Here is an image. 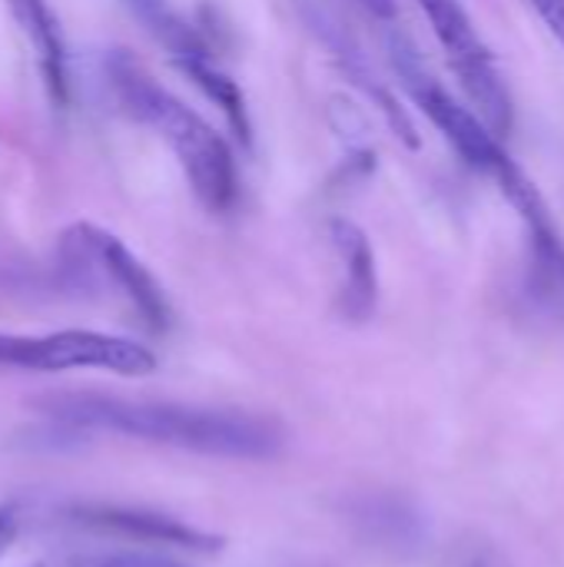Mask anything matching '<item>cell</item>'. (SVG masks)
Listing matches in <instances>:
<instances>
[{
	"mask_svg": "<svg viewBox=\"0 0 564 567\" xmlns=\"http://www.w3.org/2000/svg\"><path fill=\"white\" fill-rule=\"evenodd\" d=\"M435 40L445 50V60L452 73L459 76L462 90L469 93L475 113L489 123L492 133L509 136L515 123V106L509 83L499 73V63L489 50V43L479 37L472 17L459 0H419Z\"/></svg>",
	"mask_w": 564,
	"mask_h": 567,
	"instance_id": "6",
	"label": "cell"
},
{
	"mask_svg": "<svg viewBox=\"0 0 564 567\" xmlns=\"http://www.w3.org/2000/svg\"><path fill=\"white\" fill-rule=\"evenodd\" d=\"M123 3L170 50L173 63H180L186 56H196V53H209V47L203 43L199 30L180 10H173L170 0H123Z\"/></svg>",
	"mask_w": 564,
	"mask_h": 567,
	"instance_id": "12",
	"label": "cell"
},
{
	"mask_svg": "<svg viewBox=\"0 0 564 567\" xmlns=\"http://www.w3.org/2000/svg\"><path fill=\"white\" fill-rule=\"evenodd\" d=\"M37 412L47 422L76 429L80 435L110 432L206 458L269 462L286 449V429L273 415L246 409L123 399L103 392H53L37 399Z\"/></svg>",
	"mask_w": 564,
	"mask_h": 567,
	"instance_id": "1",
	"label": "cell"
},
{
	"mask_svg": "<svg viewBox=\"0 0 564 567\" xmlns=\"http://www.w3.org/2000/svg\"><path fill=\"white\" fill-rule=\"evenodd\" d=\"M63 567H193L163 551H80L70 555Z\"/></svg>",
	"mask_w": 564,
	"mask_h": 567,
	"instance_id": "13",
	"label": "cell"
},
{
	"mask_svg": "<svg viewBox=\"0 0 564 567\" xmlns=\"http://www.w3.org/2000/svg\"><path fill=\"white\" fill-rule=\"evenodd\" d=\"M60 276L76 292L113 289L150 332H166L173 326V306L156 282V276L106 229L93 223H73L57 246Z\"/></svg>",
	"mask_w": 564,
	"mask_h": 567,
	"instance_id": "4",
	"label": "cell"
},
{
	"mask_svg": "<svg viewBox=\"0 0 564 567\" xmlns=\"http://www.w3.org/2000/svg\"><path fill=\"white\" fill-rule=\"evenodd\" d=\"M329 239L342 266L339 282V312L349 322H369L379 306V269L369 236L352 219H332Z\"/></svg>",
	"mask_w": 564,
	"mask_h": 567,
	"instance_id": "8",
	"label": "cell"
},
{
	"mask_svg": "<svg viewBox=\"0 0 564 567\" xmlns=\"http://www.w3.org/2000/svg\"><path fill=\"white\" fill-rule=\"evenodd\" d=\"M392 63H396V73L402 76L409 96L416 100V106H419V110L429 116V123L449 140V146L459 153V159H462L469 169H475V173L495 179L499 189H502L505 199L519 209L522 219H525L529 213H535V209L545 206L542 196H539V189L529 183V176H525V173L515 166V159L505 153L502 136L492 133L489 123H485L475 110H469L462 100H455V96H452V93L422 66V60L416 56V50H412L406 40H396V43H392Z\"/></svg>",
	"mask_w": 564,
	"mask_h": 567,
	"instance_id": "3",
	"label": "cell"
},
{
	"mask_svg": "<svg viewBox=\"0 0 564 567\" xmlns=\"http://www.w3.org/2000/svg\"><path fill=\"white\" fill-rule=\"evenodd\" d=\"M3 3L13 13L23 37L37 50V63H40V76H43L50 103L66 106L70 103V63H66L63 30L50 0H3Z\"/></svg>",
	"mask_w": 564,
	"mask_h": 567,
	"instance_id": "9",
	"label": "cell"
},
{
	"mask_svg": "<svg viewBox=\"0 0 564 567\" xmlns=\"http://www.w3.org/2000/svg\"><path fill=\"white\" fill-rule=\"evenodd\" d=\"M66 518L86 532L140 542L150 548H180V551H193V555H216L223 548L219 535H209L180 518H170V515H160L150 508H133V505L86 502V505L66 508Z\"/></svg>",
	"mask_w": 564,
	"mask_h": 567,
	"instance_id": "7",
	"label": "cell"
},
{
	"mask_svg": "<svg viewBox=\"0 0 564 567\" xmlns=\"http://www.w3.org/2000/svg\"><path fill=\"white\" fill-rule=\"evenodd\" d=\"M309 23L319 30V37H326V43L332 47V53H336V60L342 63V70H346V76L382 110V116L389 120V126H392V133L409 146V150H419V133H416V126H412V120H409V113H406V106L392 96V90L389 86H382L379 83V76L369 70V63L362 60V53L352 47V40L346 37V30L339 27V23H329V17L326 13H312L309 17Z\"/></svg>",
	"mask_w": 564,
	"mask_h": 567,
	"instance_id": "10",
	"label": "cell"
},
{
	"mask_svg": "<svg viewBox=\"0 0 564 567\" xmlns=\"http://www.w3.org/2000/svg\"><path fill=\"white\" fill-rule=\"evenodd\" d=\"M529 7L539 13V20L548 27V33L562 43L564 50V0H529Z\"/></svg>",
	"mask_w": 564,
	"mask_h": 567,
	"instance_id": "15",
	"label": "cell"
},
{
	"mask_svg": "<svg viewBox=\"0 0 564 567\" xmlns=\"http://www.w3.org/2000/svg\"><path fill=\"white\" fill-rule=\"evenodd\" d=\"M0 365L27 372H76L96 369L126 379H143L156 372V355L123 336H106L93 329H63L47 336L0 332Z\"/></svg>",
	"mask_w": 564,
	"mask_h": 567,
	"instance_id": "5",
	"label": "cell"
},
{
	"mask_svg": "<svg viewBox=\"0 0 564 567\" xmlns=\"http://www.w3.org/2000/svg\"><path fill=\"white\" fill-rule=\"evenodd\" d=\"M103 73L120 110L166 140L199 206L209 213L233 209L239 196V173L226 136L126 50H113L103 60Z\"/></svg>",
	"mask_w": 564,
	"mask_h": 567,
	"instance_id": "2",
	"label": "cell"
},
{
	"mask_svg": "<svg viewBox=\"0 0 564 567\" xmlns=\"http://www.w3.org/2000/svg\"><path fill=\"white\" fill-rule=\"evenodd\" d=\"M362 10H369L379 20H392L396 17V0H356Z\"/></svg>",
	"mask_w": 564,
	"mask_h": 567,
	"instance_id": "16",
	"label": "cell"
},
{
	"mask_svg": "<svg viewBox=\"0 0 564 567\" xmlns=\"http://www.w3.org/2000/svg\"><path fill=\"white\" fill-rule=\"evenodd\" d=\"M176 70L213 103L219 106V113L226 116L229 130L236 133V140H243L246 146L253 143V123H249V110H246V96L239 90V83L209 56V53H199V56H186L176 63Z\"/></svg>",
	"mask_w": 564,
	"mask_h": 567,
	"instance_id": "11",
	"label": "cell"
},
{
	"mask_svg": "<svg viewBox=\"0 0 564 567\" xmlns=\"http://www.w3.org/2000/svg\"><path fill=\"white\" fill-rule=\"evenodd\" d=\"M525 223L532 226V236H535V246H539V252H542L545 266H552V269H555V272L564 279V246H562V239H558V233H555V226H552L548 209L532 213Z\"/></svg>",
	"mask_w": 564,
	"mask_h": 567,
	"instance_id": "14",
	"label": "cell"
}]
</instances>
